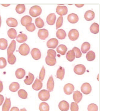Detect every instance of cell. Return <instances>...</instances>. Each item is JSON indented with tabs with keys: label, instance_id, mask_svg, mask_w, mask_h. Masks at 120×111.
Segmentation results:
<instances>
[{
	"label": "cell",
	"instance_id": "cell-1",
	"mask_svg": "<svg viewBox=\"0 0 120 111\" xmlns=\"http://www.w3.org/2000/svg\"><path fill=\"white\" fill-rule=\"evenodd\" d=\"M42 12L41 8L39 6H32L29 10V14L33 17H36L41 14Z\"/></svg>",
	"mask_w": 120,
	"mask_h": 111
},
{
	"label": "cell",
	"instance_id": "cell-2",
	"mask_svg": "<svg viewBox=\"0 0 120 111\" xmlns=\"http://www.w3.org/2000/svg\"><path fill=\"white\" fill-rule=\"evenodd\" d=\"M30 51V48L29 46L26 44L24 43L19 46V51L21 55L26 56L28 55Z\"/></svg>",
	"mask_w": 120,
	"mask_h": 111
},
{
	"label": "cell",
	"instance_id": "cell-3",
	"mask_svg": "<svg viewBox=\"0 0 120 111\" xmlns=\"http://www.w3.org/2000/svg\"><path fill=\"white\" fill-rule=\"evenodd\" d=\"M38 98L42 101H47L50 97L49 92L46 90L41 91L38 94Z\"/></svg>",
	"mask_w": 120,
	"mask_h": 111
},
{
	"label": "cell",
	"instance_id": "cell-4",
	"mask_svg": "<svg viewBox=\"0 0 120 111\" xmlns=\"http://www.w3.org/2000/svg\"><path fill=\"white\" fill-rule=\"evenodd\" d=\"M86 68L83 65H77L74 67V71L75 74L78 75H82L85 72Z\"/></svg>",
	"mask_w": 120,
	"mask_h": 111
},
{
	"label": "cell",
	"instance_id": "cell-5",
	"mask_svg": "<svg viewBox=\"0 0 120 111\" xmlns=\"http://www.w3.org/2000/svg\"><path fill=\"white\" fill-rule=\"evenodd\" d=\"M81 92L85 95H88L91 92L92 88L90 84L88 83L83 84L81 88Z\"/></svg>",
	"mask_w": 120,
	"mask_h": 111
},
{
	"label": "cell",
	"instance_id": "cell-6",
	"mask_svg": "<svg viewBox=\"0 0 120 111\" xmlns=\"http://www.w3.org/2000/svg\"><path fill=\"white\" fill-rule=\"evenodd\" d=\"M79 36V34L78 31L75 29L71 30L69 32L68 37L71 41H76L78 38Z\"/></svg>",
	"mask_w": 120,
	"mask_h": 111
},
{
	"label": "cell",
	"instance_id": "cell-7",
	"mask_svg": "<svg viewBox=\"0 0 120 111\" xmlns=\"http://www.w3.org/2000/svg\"><path fill=\"white\" fill-rule=\"evenodd\" d=\"M68 11V8L65 6H58L56 9L57 13L60 16L66 15Z\"/></svg>",
	"mask_w": 120,
	"mask_h": 111
},
{
	"label": "cell",
	"instance_id": "cell-8",
	"mask_svg": "<svg viewBox=\"0 0 120 111\" xmlns=\"http://www.w3.org/2000/svg\"><path fill=\"white\" fill-rule=\"evenodd\" d=\"M74 88V86L73 84L71 83L67 84L64 87V92L66 95H71L73 92Z\"/></svg>",
	"mask_w": 120,
	"mask_h": 111
},
{
	"label": "cell",
	"instance_id": "cell-9",
	"mask_svg": "<svg viewBox=\"0 0 120 111\" xmlns=\"http://www.w3.org/2000/svg\"><path fill=\"white\" fill-rule=\"evenodd\" d=\"M59 41L56 39L53 38L48 41L47 45L49 48H55L58 45Z\"/></svg>",
	"mask_w": 120,
	"mask_h": 111
},
{
	"label": "cell",
	"instance_id": "cell-10",
	"mask_svg": "<svg viewBox=\"0 0 120 111\" xmlns=\"http://www.w3.org/2000/svg\"><path fill=\"white\" fill-rule=\"evenodd\" d=\"M32 57L36 60H38L41 58V54L40 51L38 48H35L32 49L31 52Z\"/></svg>",
	"mask_w": 120,
	"mask_h": 111
},
{
	"label": "cell",
	"instance_id": "cell-11",
	"mask_svg": "<svg viewBox=\"0 0 120 111\" xmlns=\"http://www.w3.org/2000/svg\"><path fill=\"white\" fill-rule=\"evenodd\" d=\"M49 35V32L47 30L43 29L39 30L38 32V36L40 39L45 40Z\"/></svg>",
	"mask_w": 120,
	"mask_h": 111
},
{
	"label": "cell",
	"instance_id": "cell-12",
	"mask_svg": "<svg viewBox=\"0 0 120 111\" xmlns=\"http://www.w3.org/2000/svg\"><path fill=\"white\" fill-rule=\"evenodd\" d=\"M67 19L70 23L75 24L78 22L79 18L76 14L74 13H71L68 15Z\"/></svg>",
	"mask_w": 120,
	"mask_h": 111
},
{
	"label": "cell",
	"instance_id": "cell-13",
	"mask_svg": "<svg viewBox=\"0 0 120 111\" xmlns=\"http://www.w3.org/2000/svg\"><path fill=\"white\" fill-rule=\"evenodd\" d=\"M56 16L54 13H50L48 15L46 19L47 23L49 25H52L54 24L56 20Z\"/></svg>",
	"mask_w": 120,
	"mask_h": 111
},
{
	"label": "cell",
	"instance_id": "cell-14",
	"mask_svg": "<svg viewBox=\"0 0 120 111\" xmlns=\"http://www.w3.org/2000/svg\"><path fill=\"white\" fill-rule=\"evenodd\" d=\"M59 107L61 111H68L69 109V104L66 100H62L59 103Z\"/></svg>",
	"mask_w": 120,
	"mask_h": 111
},
{
	"label": "cell",
	"instance_id": "cell-15",
	"mask_svg": "<svg viewBox=\"0 0 120 111\" xmlns=\"http://www.w3.org/2000/svg\"><path fill=\"white\" fill-rule=\"evenodd\" d=\"M95 16L94 12L93 11L88 10L85 13L84 18L87 21H91L94 18Z\"/></svg>",
	"mask_w": 120,
	"mask_h": 111
},
{
	"label": "cell",
	"instance_id": "cell-16",
	"mask_svg": "<svg viewBox=\"0 0 120 111\" xmlns=\"http://www.w3.org/2000/svg\"><path fill=\"white\" fill-rule=\"evenodd\" d=\"M82 98V95L80 91L77 90L74 92L73 98L75 102L77 103H79L81 101Z\"/></svg>",
	"mask_w": 120,
	"mask_h": 111
},
{
	"label": "cell",
	"instance_id": "cell-17",
	"mask_svg": "<svg viewBox=\"0 0 120 111\" xmlns=\"http://www.w3.org/2000/svg\"><path fill=\"white\" fill-rule=\"evenodd\" d=\"M43 83L40 79L36 78L35 82L32 85V88L35 90L38 91L42 88Z\"/></svg>",
	"mask_w": 120,
	"mask_h": 111
},
{
	"label": "cell",
	"instance_id": "cell-18",
	"mask_svg": "<svg viewBox=\"0 0 120 111\" xmlns=\"http://www.w3.org/2000/svg\"><path fill=\"white\" fill-rule=\"evenodd\" d=\"M32 21V18L29 15L24 16L22 18L21 20L22 25L25 27L30 23H31Z\"/></svg>",
	"mask_w": 120,
	"mask_h": 111
},
{
	"label": "cell",
	"instance_id": "cell-19",
	"mask_svg": "<svg viewBox=\"0 0 120 111\" xmlns=\"http://www.w3.org/2000/svg\"><path fill=\"white\" fill-rule=\"evenodd\" d=\"M54 86V83L52 76L50 77L47 83V89L49 92L53 91Z\"/></svg>",
	"mask_w": 120,
	"mask_h": 111
},
{
	"label": "cell",
	"instance_id": "cell-20",
	"mask_svg": "<svg viewBox=\"0 0 120 111\" xmlns=\"http://www.w3.org/2000/svg\"><path fill=\"white\" fill-rule=\"evenodd\" d=\"M7 24L10 27H16L18 25L17 20L13 18H9L6 20Z\"/></svg>",
	"mask_w": 120,
	"mask_h": 111
},
{
	"label": "cell",
	"instance_id": "cell-21",
	"mask_svg": "<svg viewBox=\"0 0 120 111\" xmlns=\"http://www.w3.org/2000/svg\"><path fill=\"white\" fill-rule=\"evenodd\" d=\"M15 75L17 78L19 79L23 78L26 75V71L22 68H19L15 72Z\"/></svg>",
	"mask_w": 120,
	"mask_h": 111
},
{
	"label": "cell",
	"instance_id": "cell-22",
	"mask_svg": "<svg viewBox=\"0 0 120 111\" xmlns=\"http://www.w3.org/2000/svg\"><path fill=\"white\" fill-rule=\"evenodd\" d=\"M16 47V42L15 41L13 40L10 44L7 50L8 55L14 53L15 51Z\"/></svg>",
	"mask_w": 120,
	"mask_h": 111
},
{
	"label": "cell",
	"instance_id": "cell-23",
	"mask_svg": "<svg viewBox=\"0 0 120 111\" xmlns=\"http://www.w3.org/2000/svg\"><path fill=\"white\" fill-rule=\"evenodd\" d=\"M34 76L33 74L29 72L28 75L26 76V78L24 80L25 84L28 85H30L33 82L34 79Z\"/></svg>",
	"mask_w": 120,
	"mask_h": 111
},
{
	"label": "cell",
	"instance_id": "cell-24",
	"mask_svg": "<svg viewBox=\"0 0 120 111\" xmlns=\"http://www.w3.org/2000/svg\"><path fill=\"white\" fill-rule=\"evenodd\" d=\"M65 74V70L62 67H60L57 70L56 73L57 78L62 80L64 78Z\"/></svg>",
	"mask_w": 120,
	"mask_h": 111
},
{
	"label": "cell",
	"instance_id": "cell-25",
	"mask_svg": "<svg viewBox=\"0 0 120 111\" xmlns=\"http://www.w3.org/2000/svg\"><path fill=\"white\" fill-rule=\"evenodd\" d=\"M57 37L61 40L64 39L66 37L67 34L66 32L62 29L58 30L56 33Z\"/></svg>",
	"mask_w": 120,
	"mask_h": 111
},
{
	"label": "cell",
	"instance_id": "cell-26",
	"mask_svg": "<svg viewBox=\"0 0 120 111\" xmlns=\"http://www.w3.org/2000/svg\"><path fill=\"white\" fill-rule=\"evenodd\" d=\"M99 30V25L96 22H94L92 24L90 27V30L93 33L96 34L98 33Z\"/></svg>",
	"mask_w": 120,
	"mask_h": 111
},
{
	"label": "cell",
	"instance_id": "cell-27",
	"mask_svg": "<svg viewBox=\"0 0 120 111\" xmlns=\"http://www.w3.org/2000/svg\"><path fill=\"white\" fill-rule=\"evenodd\" d=\"M58 53H60L62 55H64L67 50V48L65 45L61 44L59 45L56 49Z\"/></svg>",
	"mask_w": 120,
	"mask_h": 111
},
{
	"label": "cell",
	"instance_id": "cell-28",
	"mask_svg": "<svg viewBox=\"0 0 120 111\" xmlns=\"http://www.w3.org/2000/svg\"><path fill=\"white\" fill-rule=\"evenodd\" d=\"M11 103L10 99L6 98L4 103L2 107V111H8L11 107Z\"/></svg>",
	"mask_w": 120,
	"mask_h": 111
},
{
	"label": "cell",
	"instance_id": "cell-29",
	"mask_svg": "<svg viewBox=\"0 0 120 111\" xmlns=\"http://www.w3.org/2000/svg\"><path fill=\"white\" fill-rule=\"evenodd\" d=\"M75 55L73 50L69 51L67 53L66 57L67 59L69 62H72L75 59Z\"/></svg>",
	"mask_w": 120,
	"mask_h": 111
},
{
	"label": "cell",
	"instance_id": "cell-30",
	"mask_svg": "<svg viewBox=\"0 0 120 111\" xmlns=\"http://www.w3.org/2000/svg\"><path fill=\"white\" fill-rule=\"evenodd\" d=\"M20 85L19 83L16 82L12 83L10 85L9 88L10 90L12 92H16L19 89Z\"/></svg>",
	"mask_w": 120,
	"mask_h": 111
},
{
	"label": "cell",
	"instance_id": "cell-31",
	"mask_svg": "<svg viewBox=\"0 0 120 111\" xmlns=\"http://www.w3.org/2000/svg\"><path fill=\"white\" fill-rule=\"evenodd\" d=\"M90 45L88 42H85L82 44L81 47V50L83 53H86L90 50Z\"/></svg>",
	"mask_w": 120,
	"mask_h": 111
},
{
	"label": "cell",
	"instance_id": "cell-32",
	"mask_svg": "<svg viewBox=\"0 0 120 111\" xmlns=\"http://www.w3.org/2000/svg\"><path fill=\"white\" fill-rule=\"evenodd\" d=\"M28 37L25 34L21 33L19 34L16 37V40L19 43H22L27 40Z\"/></svg>",
	"mask_w": 120,
	"mask_h": 111
},
{
	"label": "cell",
	"instance_id": "cell-33",
	"mask_svg": "<svg viewBox=\"0 0 120 111\" xmlns=\"http://www.w3.org/2000/svg\"><path fill=\"white\" fill-rule=\"evenodd\" d=\"M8 34L10 38L14 39L16 38L17 33L16 30L15 29H14L11 28L8 30Z\"/></svg>",
	"mask_w": 120,
	"mask_h": 111
},
{
	"label": "cell",
	"instance_id": "cell-34",
	"mask_svg": "<svg viewBox=\"0 0 120 111\" xmlns=\"http://www.w3.org/2000/svg\"><path fill=\"white\" fill-rule=\"evenodd\" d=\"M45 62L49 66H54L55 65L56 62V58L49 57L47 56L45 58Z\"/></svg>",
	"mask_w": 120,
	"mask_h": 111
},
{
	"label": "cell",
	"instance_id": "cell-35",
	"mask_svg": "<svg viewBox=\"0 0 120 111\" xmlns=\"http://www.w3.org/2000/svg\"><path fill=\"white\" fill-rule=\"evenodd\" d=\"M26 10V7L24 4H18L16 6V11L19 14L23 13Z\"/></svg>",
	"mask_w": 120,
	"mask_h": 111
},
{
	"label": "cell",
	"instance_id": "cell-36",
	"mask_svg": "<svg viewBox=\"0 0 120 111\" xmlns=\"http://www.w3.org/2000/svg\"><path fill=\"white\" fill-rule=\"evenodd\" d=\"M86 59L88 61L94 60L95 58V54L92 51H90L86 54Z\"/></svg>",
	"mask_w": 120,
	"mask_h": 111
},
{
	"label": "cell",
	"instance_id": "cell-37",
	"mask_svg": "<svg viewBox=\"0 0 120 111\" xmlns=\"http://www.w3.org/2000/svg\"><path fill=\"white\" fill-rule=\"evenodd\" d=\"M8 46V41L4 38L0 39V49L5 50L6 49Z\"/></svg>",
	"mask_w": 120,
	"mask_h": 111
},
{
	"label": "cell",
	"instance_id": "cell-38",
	"mask_svg": "<svg viewBox=\"0 0 120 111\" xmlns=\"http://www.w3.org/2000/svg\"><path fill=\"white\" fill-rule=\"evenodd\" d=\"M39 110L41 111H49V106L47 103L42 102L40 104Z\"/></svg>",
	"mask_w": 120,
	"mask_h": 111
},
{
	"label": "cell",
	"instance_id": "cell-39",
	"mask_svg": "<svg viewBox=\"0 0 120 111\" xmlns=\"http://www.w3.org/2000/svg\"><path fill=\"white\" fill-rule=\"evenodd\" d=\"M35 23L36 26L38 28H42L45 25L44 21L40 17H38L36 19Z\"/></svg>",
	"mask_w": 120,
	"mask_h": 111
},
{
	"label": "cell",
	"instance_id": "cell-40",
	"mask_svg": "<svg viewBox=\"0 0 120 111\" xmlns=\"http://www.w3.org/2000/svg\"><path fill=\"white\" fill-rule=\"evenodd\" d=\"M16 60V58L13 53L8 55V61L10 64H15Z\"/></svg>",
	"mask_w": 120,
	"mask_h": 111
},
{
	"label": "cell",
	"instance_id": "cell-41",
	"mask_svg": "<svg viewBox=\"0 0 120 111\" xmlns=\"http://www.w3.org/2000/svg\"><path fill=\"white\" fill-rule=\"evenodd\" d=\"M18 95L21 98L23 99H26L28 97V93L24 89H20L18 92Z\"/></svg>",
	"mask_w": 120,
	"mask_h": 111
},
{
	"label": "cell",
	"instance_id": "cell-42",
	"mask_svg": "<svg viewBox=\"0 0 120 111\" xmlns=\"http://www.w3.org/2000/svg\"><path fill=\"white\" fill-rule=\"evenodd\" d=\"M63 22V17L62 16H60L58 18L56 23V29H58L62 26Z\"/></svg>",
	"mask_w": 120,
	"mask_h": 111
},
{
	"label": "cell",
	"instance_id": "cell-43",
	"mask_svg": "<svg viewBox=\"0 0 120 111\" xmlns=\"http://www.w3.org/2000/svg\"><path fill=\"white\" fill-rule=\"evenodd\" d=\"M87 109L89 111H97L98 110V107L95 104L92 103L88 105Z\"/></svg>",
	"mask_w": 120,
	"mask_h": 111
},
{
	"label": "cell",
	"instance_id": "cell-44",
	"mask_svg": "<svg viewBox=\"0 0 120 111\" xmlns=\"http://www.w3.org/2000/svg\"><path fill=\"white\" fill-rule=\"evenodd\" d=\"M75 55V57L76 58H79L81 57L82 56V53L81 52L79 48L75 47L73 48Z\"/></svg>",
	"mask_w": 120,
	"mask_h": 111
},
{
	"label": "cell",
	"instance_id": "cell-45",
	"mask_svg": "<svg viewBox=\"0 0 120 111\" xmlns=\"http://www.w3.org/2000/svg\"><path fill=\"white\" fill-rule=\"evenodd\" d=\"M56 51L52 49H49L47 51V56L48 57H49L52 58H55L56 57Z\"/></svg>",
	"mask_w": 120,
	"mask_h": 111
},
{
	"label": "cell",
	"instance_id": "cell-46",
	"mask_svg": "<svg viewBox=\"0 0 120 111\" xmlns=\"http://www.w3.org/2000/svg\"><path fill=\"white\" fill-rule=\"evenodd\" d=\"M45 74V69L44 66H43L42 67L41 70L40 72V74H39V79L41 81H43L44 80Z\"/></svg>",
	"mask_w": 120,
	"mask_h": 111
},
{
	"label": "cell",
	"instance_id": "cell-47",
	"mask_svg": "<svg viewBox=\"0 0 120 111\" xmlns=\"http://www.w3.org/2000/svg\"><path fill=\"white\" fill-rule=\"evenodd\" d=\"M26 29L29 31L33 32L35 30L36 27L34 23H30L26 25Z\"/></svg>",
	"mask_w": 120,
	"mask_h": 111
},
{
	"label": "cell",
	"instance_id": "cell-48",
	"mask_svg": "<svg viewBox=\"0 0 120 111\" xmlns=\"http://www.w3.org/2000/svg\"><path fill=\"white\" fill-rule=\"evenodd\" d=\"M7 65V62L6 59L3 57L0 58V69H3Z\"/></svg>",
	"mask_w": 120,
	"mask_h": 111
},
{
	"label": "cell",
	"instance_id": "cell-49",
	"mask_svg": "<svg viewBox=\"0 0 120 111\" xmlns=\"http://www.w3.org/2000/svg\"><path fill=\"white\" fill-rule=\"evenodd\" d=\"M79 106L77 103L72 102L71 104V111H78L79 110Z\"/></svg>",
	"mask_w": 120,
	"mask_h": 111
},
{
	"label": "cell",
	"instance_id": "cell-50",
	"mask_svg": "<svg viewBox=\"0 0 120 111\" xmlns=\"http://www.w3.org/2000/svg\"><path fill=\"white\" fill-rule=\"evenodd\" d=\"M4 100V97L2 95H0V106H1L3 103Z\"/></svg>",
	"mask_w": 120,
	"mask_h": 111
},
{
	"label": "cell",
	"instance_id": "cell-51",
	"mask_svg": "<svg viewBox=\"0 0 120 111\" xmlns=\"http://www.w3.org/2000/svg\"><path fill=\"white\" fill-rule=\"evenodd\" d=\"M3 86L2 81H0V92H1L3 90Z\"/></svg>",
	"mask_w": 120,
	"mask_h": 111
},
{
	"label": "cell",
	"instance_id": "cell-52",
	"mask_svg": "<svg viewBox=\"0 0 120 111\" xmlns=\"http://www.w3.org/2000/svg\"><path fill=\"white\" fill-rule=\"evenodd\" d=\"M11 111H19V108L18 107H13L11 108Z\"/></svg>",
	"mask_w": 120,
	"mask_h": 111
},
{
	"label": "cell",
	"instance_id": "cell-53",
	"mask_svg": "<svg viewBox=\"0 0 120 111\" xmlns=\"http://www.w3.org/2000/svg\"><path fill=\"white\" fill-rule=\"evenodd\" d=\"M84 4H75V5L78 7L81 8L84 6Z\"/></svg>",
	"mask_w": 120,
	"mask_h": 111
},
{
	"label": "cell",
	"instance_id": "cell-54",
	"mask_svg": "<svg viewBox=\"0 0 120 111\" xmlns=\"http://www.w3.org/2000/svg\"><path fill=\"white\" fill-rule=\"evenodd\" d=\"M3 6H4V7H8L10 5V4H2Z\"/></svg>",
	"mask_w": 120,
	"mask_h": 111
},
{
	"label": "cell",
	"instance_id": "cell-55",
	"mask_svg": "<svg viewBox=\"0 0 120 111\" xmlns=\"http://www.w3.org/2000/svg\"><path fill=\"white\" fill-rule=\"evenodd\" d=\"M1 24H2V19H1V16H0V27H1Z\"/></svg>",
	"mask_w": 120,
	"mask_h": 111
}]
</instances>
